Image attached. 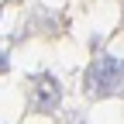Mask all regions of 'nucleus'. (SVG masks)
<instances>
[{
  "instance_id": "1",
  "label": "nucleus",
  "mask_w": 124,
  "mask_h": 124,
  "mask_svg": "<svg viewBox=\"0 0 124 124\" xmlns=\"http://www.w3.org/2000/svg\"><path fill=\"white\" fill-rule=\"evenodd\" d=\"M124 86V62L114 55H100L93 66L86 69V90L93 97H110Z\"/></svg>"
},
{
  "instance_id": "2",
  "label": "nucleus",
  "mask_w": 124,
  "mask_h": 124,
  "mask_svg": "<svg viewBox=\"0 0 124 124\" xmlns=\"http://www.w3.org/2000/svg\"><path fill=\"white\" fill-rule=\"evenodd\" d=\"M28 97H31V107H35L38 114H52L55 107H59V100H62V86H59L55 76L41 72V76H35V79H31Z\"/></svg>"
},
{
  "instance_id": "3",
  "label": "nucleus",
  "mask_w": 124,
  "mask_h": 124,
  "mask_svg": "<svg viewBox=\"0 0 124 124\" xmlns=\"http://www.w3.org/2000/svg\"><path fill=\"white\" fill-rule=\"evenodd\" d=\"M0 69H7V55L4 52H0Z\"/></svg>"
}]
</instances>
